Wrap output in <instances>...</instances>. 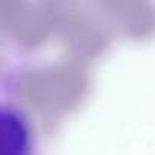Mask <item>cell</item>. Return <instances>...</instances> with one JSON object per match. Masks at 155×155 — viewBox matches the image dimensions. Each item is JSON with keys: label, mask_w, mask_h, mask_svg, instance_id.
Wrapping results in <instances>:
<instances>
[{"label": "cell", "mask_w": 155, "mask_h": 155, "mask_svg": "<svg viewBox=\"0 0 155 155\" xmlns=\"http://www.w3.org/2000/svg\"><path fill=\"white\" fill-rule=\"evenodd\" d=\"M32 129L17 110L0 107V155H32Z\"/></svg>", "instance_id": "6da1fadb"}]
</instances>
